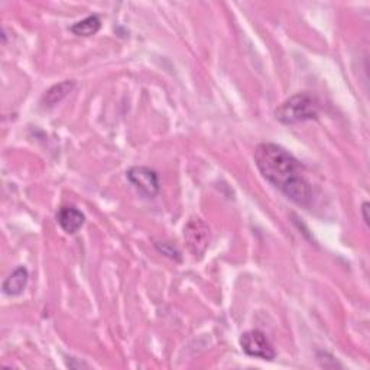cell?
<instances>
[{"label": "cell", "instance_id": "obj_9", "mask_svg": "<svg viewBox=\"0 0 370 370\" xmlns=\"http://www.w3.org/2000/svg\"><path fill=\"white\" fill-rule=\"evenodd\" d=\"M102 28V20L100 18H98L97 15H91V16H87L86 19L74 23L72 27L70 28V31L77 35V37H93L95 35L98 31H100Z\"/></svg>", "mask_w": 370, "mask_h": 370}, {"label": "cell", "instance_id": "obj_11", "mask_svg": "<svg viewBox=\"0 0 370 370\" xmlns=\"http://www.w3.org/2000/svg\"><path fill=\"white\" fill-rule=\"evenodd\" d=\"M362 214H363L364 223L369 226L370 225V218H369V203H363V206H362Z\"/></svg>", "mask_w": 370, "mask_h": 370}, {"label": "cell", "instance_id": "obj_10", "mask_svg": "<svg viewBox=\"0 0 370 370\" xmlns=\"http://www.w3.org/2000/svg\"><path fill=\"white\" fill-rule=\"evenodd\" d=\"M155 248L159 253L165 255L166 258H169L172 260H177V262L181 260V252L177 249V246H174L169 242H157Z\"/></svg>", "mask_w": 370, "mask_h": 370}, {"label": "cell", "instance_id": "obj_1", "mask_svg": "<svg viewBox=\"0 0 370 370\" xmlns=\"http://www.w3.org/2000/svg\"><path fill=\"white\" fill-rule=\"evenodd\" d=\"M253 158L262 177L279 188L291 201L303 207L311 204L312 188L303 176V166L282 146L260 143Z\"/></svg>", "mask_w": 370, "mask_h": 370}, {"label": "cell", "instance_id": "obj_2", "mask_svg": "<svg viewBox=\"0 0 370 370\" xmlns=\"http://www.w3.org/2000/svg\"><path fill=\"white\" fill-rule=\"evenodd\" d=\"M318 113L319 102L314 94L297 93L277 107L275 117L284 125H297V123L315 119Z\"/></svg>", "mask_w": 370, "mask_h": 370}, {"label": "cell", "instance_id": "obj_6", "mask_svg": "<svg viewBox=\"0 0 370 370\" xmlns=\"http://www.w3.org/2000/svg\"><path fill=\"white\" fill-rule=\"evenodd\" d=\"M57 221L67 234H76L84 226L86 216L76 207L64 206L57 213Z\"/></svg>", "mask_w": 370, "mask_h": 370}, {"label": "cell", "instance_id": "obj_7", "mask_svg": "<svg viewBox=\"0 0 370 370\" xmlns=\"http://www.w3.org/2000/svg\"><path fill=\"white\" fill-rule=\"evenodd\" d=\"M28 279H29L28 269L19 266L5 279L2 289L6 295H9V297H16V295H20L23 289L27 288Z\"/></svg>", "mask_w": 370, "mask_h": 370}, {"label": "cell", "instance_id": "obj_3", "mask_svg": "<svg viewBox=\"0 0 370 370\" xmlns=\"http://www.w3.org/2000/svg\"><path fill=\"white\" fill-rule=\"evenodd\" d=\"M210 239V227L204 220L192 217L187 221V225L184 226V240L188 251L195 258H201L206 253V251L209 249Z\"/></svg>", "mask_w": 370, "mask_h": 370}, {"label": "cell", "instance_id": "obj_5", "mask_svg": "<svg viewBox=\"0 0 370 370\" xmlns=\"http://www.w3.org/2000/svg\"><path fill=\"white\" fill-rule=\"evenodd\" d=\"M126 177L129 183L147 199H154L159 194V178L158 174L147 166H132Z\"/></svg>", "mask_w": 370, "mask_h": 370}, {"label": "cell", "instance_id": "obj_8", "mask_svg": "<svg viewBox=\"0 0 370 370\" xmlns=\"http://www.w3.org/2000/svg\"><path fill=\"white\" fill-rule=\"evenodd\" d=\"M74 87H76V83H74L72 80H65L49 88L42 97L44 107H54L55 105L62 102L64 98L74 90Z\"/></svg>", "mask_w": 370, "mask_h": 370}, {"label": "cell", "instance_id": "obj_4", "mask_svg": "<svg viewBox=\"0 0 370 370\" xmlns=\"http://www.w3.org/2000/svg\"><path fill=\"white\" fill-rule=\"evenodd\" d=\"M240 348L248 356L260 360L272 362L277 356L272 343L269 341L266 334L260 330L244 331L240 336Z\"/></svg>", "mask_w": 370, "mask_h": 370}]
</instances>
